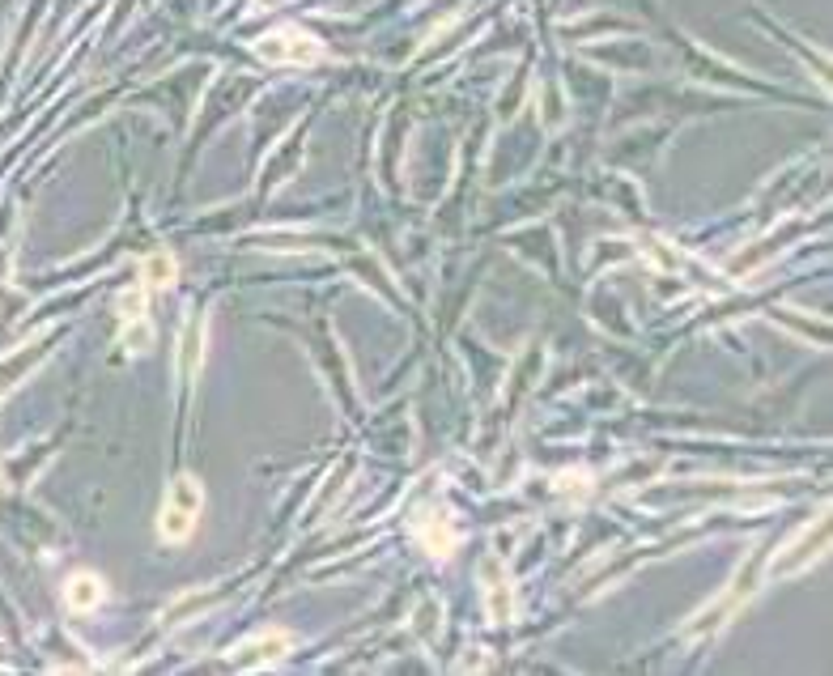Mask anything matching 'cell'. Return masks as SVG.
Returning <instances> with one entry per match:
<instances>
[{
	"label": "cell",
	"instance_id": "6da1fadb",
	"mask_svg": "<svg viewBox=\"0 0 833 676\" xmlns=\"http://www.w3.org/2000/svg\"><path fill=\"white\" fill-rule=\"evenodd\" d=\"M200 506H204V489L192 477H179L175 485H170L166 506H162V519H158V536L166 540V545H183V540L196 532Z\"/></svg>",
	"mask_w": 833,
	"mask_h": 676
},
{
	"label": "cell",
	"instance_id": "7a4b0ae2",
	"mask_svg": "<svg viewBox=\"0 0 833 676\" xmlns=\"http://www.w3.org/2000/svg\"><path fill=\"white\" fill-rule=\"evenodd\" d=\"M255 52H260V60H268V64H315V60H323L319 39L306 35L302 26L272 30V35H264L260 43H255Z\"/></svg>",
	"mask_w": 833,
	"mask_h": 676
},
{
	"label": "cell",
	"instance_id": "3957f363",
	"mask_svg": "<svg viewBox=\"0 0 833 676\" xmlns=\"http://www.w3.org/2000/svg\"><path fill=\"white\" fill-rule=\"evenodd\" d=\"M289 651H294V634H289V630H264V634L247 638L243 647L230 655V668H264V664L285 659Z\"/></svg>",
	"mask_w": 833,
	"mask_h": 676
},
{
	"label": "cell",
	"instance_id": "277c9868",
	"mask_svg": "<svg viewBox=\"0 0 833 676\" xmlns=\"http://www.w3.org/2000/svg\"><path fill=\"white\" fill-rule=\"evenodd\" d=\"M825 536H829V519H821V523H816V536H812V528H804V536H799V540H795V545H791L787 553H778L774 562H770V579H782V574H795V570H804V566L812 562V557L821 553Z\"/></svg>",
	"mask_w": 833,
	"mask_h": 676
},
{
	"label": "cell",
	"instance_id": "5b68a950",
	"mask_svg": "<svg viewBox=\"0 0 833 676\" xmlns=\"http://www.w3.org/2000/svg\"><path fill=\"white\" fill-rule=\"evenodd\" d=\"M481 579H485V604H489V621H510V583H506V566L498 557L481 562Z\"/></svg>",
	"mask_w": 833,
	"mask_h": 676
},
{
	"label": "cell",
	"instance_id": "8992f818",
	"mask_svg": "<svg viewBox=\"0 0 833 676\" xmlns=\"http://www.w3.org/2000/svg\"><path fill=\"white\" fill-rule=\"evenodd\" d=\"M102 596H107V587H102V579L90 570H77L73 579L64 583V604L73 608V613H94V608L102 604Z\"/></svg>",
	"mask_w": 833,
	"mask_h": 676
},
{
	"label": "cell",
	"instance_id": "52a82bcc",
	"mask_svg": "<svg viewBox=\"0 0 833 676\" xmlns=\"http://www.w3.org/2000/svg\"><path fill=\"white\" fill-rule=\"evenodd\" d=\"M200 358H204V319L187 315L183 324V341H179V375L192 383L200 375Z\"/></svg>",
	"mask_w": 833,
	"mask_h": 676
},
{
	"label": "cell",
	"instance_id": "ba28073f",
	"mask_svg": "<svg viewBox=\"0 0 833 676\" xmlns=\"http://www.w3.org/2000/svg\"><path fill=\"white\" fill-rule=\"evenodd\" d=\"M175 273H179L175 256H170L166 247H158V251H149L145 264H141V285L145 290H170V285H175Z\"/></svg>",
	"mask_w": 833,
	"mask_h": 676
},
{
	"label": "cell",
	"instance_id": "9c48e42d",
	"mask_svg": "<svg viewBox=\"0 0 833 676\" xmlns=\"http://www.w3.org/2000/svg\"><path fill=\"white\" fill-rule=\"evenodd\" d=\"M417 536H421V545L430 549L434 557H447V553L455 549V528H451V519H447V515L430 519V528H417Z\"/></svg>",
	"mask_w": 833,
	"mask_h": 676
}]
</instances>
